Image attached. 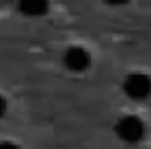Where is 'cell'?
Masks as SVG:
<instances>
[{"mask_svg":"<svg viewBox=\"0 0 151 149\" xmlns=\"http://www.w3.org/2000/svg\"><path fill=\"white\" fill-rule=\"evenodd\" d=\"M21 9L27 15L35 17V15H42L48 9V0H21Z\"/></svg>","mask_w":151,"mask_h":149,"instance_id":"4","label":"cell"},{"mask_svg":"<svg viewBox=\"0 0 151 149\" xmlns=\"http://www.w3.org/2000/svg\"><path fill=\"white\" fill-rule=\"evenodd\" d=\"M4 112H6V99H4L2 95H0V118L4 116Z\"/></svg>","mask_w":151,"mask_h":149,"instance_id":"6","label":"cell"},{"mask_svg":"<svg viewBox=\"0 0 151 149\" xmlns=\"http://www.w3.org/2000/svg\"><path fill=\"white\" fill-rule=\"evenodd\" d=\"M108 2H112V4H122V2H126V0H108Z\"/></svg>","mask_w":151,"mask_h":149,"instance_id":"7","label":"cell"},{"mask_svg":"<svg viewBox=\"0 0 151 149\" xmlns=\"http://www.w3.org/2000/svg\"><path fill=\"white\" fill-rule=\"evenodd\" d=\"M114 130H116V137H118L120 141L128 143V145L141 143V141L145 139V132H147V130H145V122H143L139 116H132V114L122 116V118L116 122Z\"/></svg>","mask_w":151,"mask_h":149,"instance_id":"1","label":"cell"},{"mask_svg":"<svg viewBox=\"0 0 151 149\" xmlns=\"http://www.w3.org/2000/svg\"><path fill=\"white\" fill-rule=\"evenodd\" d=\"M124 93L130 97V99H147L151 95V77L143 75V73H134V75H128L124 79Z\"/></svg>","mask_w":151,"mask_h":149,"instance_id":"2","label":"cell"},{"mask_svg":"<svg viewBox=\"0 0 151 149\" xmlns=\"http://www.w3.org/2000/svg\"><path fill=\"white\" fill-rule=\"evenodd\" d=\"M0 149H21L17 143H11V141H2L0 143Z\"/></svg>","mask_w":151,"mask_h":149,"instance_id":"5","label":"cell"},{"mask_svg":"<svg viewBox=\"0 0 151 149\" xmlns=\"http://www.w3.org/2000/svg\"><path fill=\"white\" fill-rule=\"evenodd\" d=\"M66 66L70 71H85L89 66V54L83 50V48H70L66 52V58H64Z\"/></svg>","mask_w":151,"mask_h":149,"instance_id":"3","label":"cell"}]
</instances>
